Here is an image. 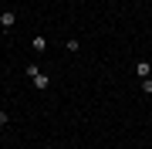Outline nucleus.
I'll return each mask as SVG.
<instances>
[{
  "mask_svg": "<svg viewBox=\"0 0 152 149\" xmlns=\"http://www.w3.org/2000/svg\"><path fill=\"white\" fill-rule=\"evenodd\" d=\"M7 122H10V115H7V112H0V126H7Z\"/></svg>",
  "mask_w": 152,
  "mask_h": 149,
  "instance_id": "obj_6",
  "label": "nucleus"
},
{
  "mask_svg": "<svg viewBox=\"0 0 152 149\" xmlns=\"http://www.w3.org/2000/svg\"><path fill=\"white\" fill-rule=\"evenodd\" d=\"M135 75L139 78H149L152 75V65H149V61H139V65H135Z\"/></svg>",
  "mask_w": 152,
  "mask_h": 149,
  "instance_id": "obj_1",
  "label": "nucleus"
},
{
  "mask_svg": "<svg viewBox=\"0 0 152 149\" xmlns=\"http://www.w3.org/2000/svg\"><path fill=\"white\" fill-rule=\"evenodd\" d=\"M44 48H48V41H44L41 34H34V51H44Z\"/></svg>",
  "mask_w": 152,
  "mask_h": 149,
  "instance_id": "obj_4",
  "label": "nucleus"
},
{
  "mask_svg": "<svg viewBox=\"0 0 152 149\" xmlns=\"http://www.w3.org/2000/svg\"><path fill=\"white\" fill-rule=\"evenodd\" d=\"M14 21H17L14 10H4V14H0V27H14Z\"/></svg>",
  "mask_w": 152,
  "mask_h": 149,
  "instance_id": "obj_2",
  "label": "nucleus"
},
{
  "mask_svg": "<svg viewBox=\"0 0 152 149\" xmlns=\"http://www.w3.org/2000/svg\"><path fill=\"white\" fill-rule=\"evenodd\" d=\"M34 85H37V88H48V85H51V78L37 71V75H34Z\"/></svg>",
  "mask_w": 152,
  "mask_h": 149,
  "instance_id": "obj_3",
  "label": "nucleus"
},
{
  "mask_svg": "<svg viewBox=\"0 0 152 149\" xmlns=\"http://www.w3.org/2000/svg\"><path fill=\"white\" fill-rule=\"evenodd\" d=\"M142 92H145V95H152V78H142Z\"/></svg>",
  "mask_w": 152,
  "mask_h": 149,
  "instance_id": "obj_5",
  "label": "nucleus"
}]
</instances>
